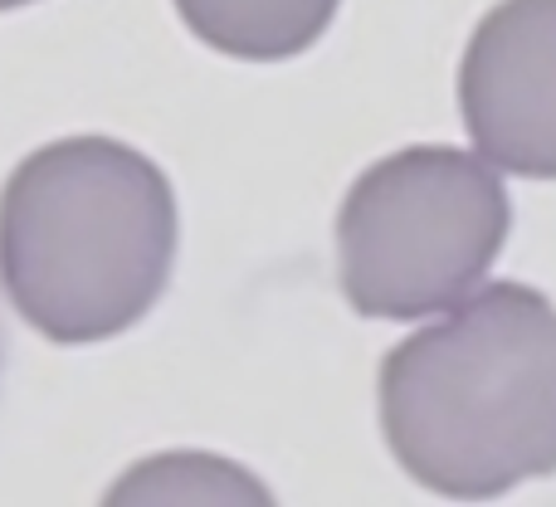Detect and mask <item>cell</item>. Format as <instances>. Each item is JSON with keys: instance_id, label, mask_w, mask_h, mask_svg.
I'll list each match as a JSON object with an SVG mask.
<instances>
[{"instance_id": "obj_1", "label": "cell", "mask_w": 556, "mask_h": 507, "mask_svg": "<svg viewBox=\"0 0 556 507\" xmlns=\"http://www.w3.org/2000/svg\"><path fill=\"white\" fill-rule=\"evenodd\" d=\"M395 464L440 498L479 503L556 473V307L489 283L391 346L376 381Z\"/></svg>"}, {"instance_id": "obj_2", "label": "cell", "mask_w": 556, "mask_h": 507, "mask_svg": "<svg viewBox=\"0 0 556 507\" xmlns=\"http://www.w3.org/2000/svg\"><path fill=\"white\" fill-rule=\"evenodd\" d=\"M176 264V195L113 137H59L0 191V288L39 337L108 342L137 327Z\"/></svg>"}, {"instance_id": "obj_3", "label": "cell", "mask_w": 556, "mask_h": 507, "mask_svg": "<svg viewBox=\"0 0 556 507\" xmlns=\"http://www.w3.org/2000/svg\"><path fill=\"white\" fill-rule=\"evenodd\" d=\"M508 230L493 162L464 147H401L366 166L337 211L342 293L362 317H434L483 283Z\"/></svg>"}, {"instance_id": "obj_4", "label": "cell", "mask_w": 556, "mask_h": 507, "mask_svg": "<svg viewBox=\"0 0 556 507\" xmlns=\"http://www.w3.org/2000/svg\"><path fill=\"white\" fill-rule=\"evenodd\" d=\"M459 113L483 162L556 181V0H498L473 25Z\"/></svg>"}, {"instance_id": "obj_5", "label": "cell", "mask_w": 556, "mask_h": 507, "mask_svg": "<svg viewBox=\"0 0 556 507\" xmlns=\"http://www.w3.org/2000/svg\"><path fill=\"white\" fill-rule=\"evenodd\" d=\"M342 0H176L195 39L215 54L278 64L298 59L327 35Z\"/></svg>"}, {"instance_id": "obj_6", "label": "cell", "mask_w": 556, "mask_h": 507, "mask_svg": "<svg viewBox=\"0 0 556 507\" xmlns=\"http://www.w3.org/2000/svg\"><path fill=\"white\" fill-rule=\"evenodd\" d=\"M20 5H35V0H0V15H5V10H20Z\"/></svg>"}]
</instances>
